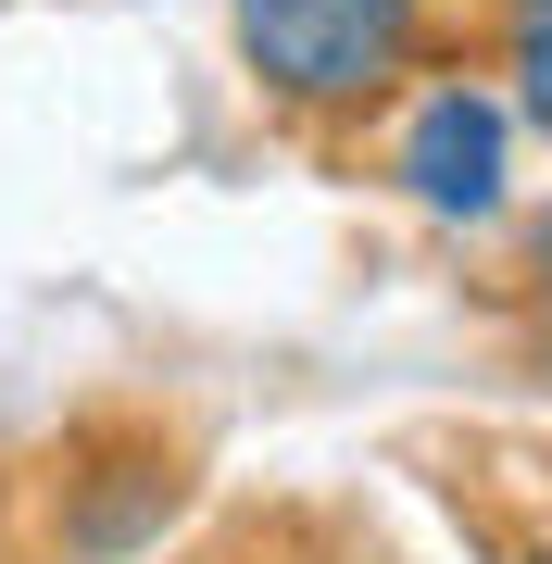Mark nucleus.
<instances>
[{
    "label": "nucleus",
    "instance_id": "39448f33",
    "mask_svg": "<svg viewBox=\"0 0 552 564\" xmlns=\"http://www.w3.org/2000/svg\"><path fill=\"white\" fill-rule=\"evenodd\" d=\"M528 289H540V302H552V214L528 226Z\"/></svg>",
    "mask_w": 552,
    "mask_h": 564
},
{
    "label": "nucleus",
    "instance_id": "7ed1b4c3",
    "mask_svg": "<svg viewBox=\"0 0 552 564\" xmlns=\"http://www.w3.org/2000/svg\"><path fill=\"white\" fill-rule=\"evenodd\" d=\"M176 514H188V464L176 452H113L88 477H63L51 540H63V564H139V552L176 540Z\"/></svg>",
    "mask_w": 552,
    "mask_h": 564
},
{
    "label": "nucleus",
    "instance_id": "f257e3e1",
    "mask_svg": "<svg viewBox=\"0 0 552 564\" xmlns=\"http://www.w3.org/2000/svg\"><path fill=\"white\" fill-rule=\"evenodd\" d=\"M226 39L277 113H377L414 76L427 0H226Z\"/></svg>",
    "mask_w": 552,
    "mask_h": 564
},
{
    "label": "nucleus",
    "instance_id": "20e7f679",
    "mask_svg": "<svg viewBox=\"0 0 552 564\" xmlns=\"http://www.w3.org/2000/svg\"><path fill=\"white\" fill-rule=\"evenodd\" d=\"M502 101L552 139V0H502Z\"/></svg>",
    "mask_w": 552,
    "mask_h": 564
},
{
    "label": "nucleus",
    "instance_id": "f03ea898",
    "mask_svg": "<svg viewBox=\"0 0 552 564\" xmlns=\"http://www.w3.org/2000/svg\"><path fill=\"white\" fill-rule=\"evenodd\" d=\"M515 113L502 88H477V76H440V88H414L402 126H389V176H402V202L414 214H440V226H502L515 214Z\"/></svg>",
    "mask_w": 552,
    "mask_h": 564
},
{
    "label": "nucleus",
    "instance_id": "423d86ee",
    "mask_svg": "<svg viewBox=\"0 0 552 564\" xmlns=\"http://www.w3.org/2000/svg\"><path fill=\"white\" fill-rule=\"evenodd\" d=\"M528 564H552V552H528Z\"/></svg>",
    "mask_w": 552,
    "mask_h": 564
}]
</instances>
